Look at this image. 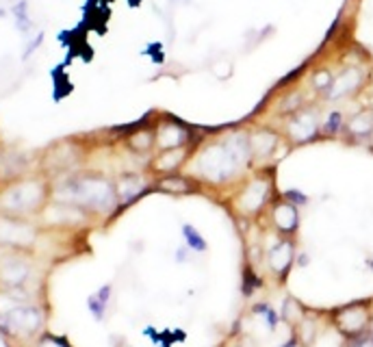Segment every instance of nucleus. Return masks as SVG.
<instances>
[{
  "mask_svg": "<svg viewBox=\"0 0 373 347\" xmlns=\"http://www.w3.org/2000/svg\"><path fill=\"white\" fill-rule=\"evenodd\" d=\"M42 42H44V33H37V35H35V40H33V42L27 46V50H24V53H22V59L27 61V59L35 53V50L42 46Z\"/></svg>",
  "mask_w": 373,
  "mask_h": 347,
  "instance_id": "obj_23",
  "label": "nucleus"
},
{
  "mask_svg": "<svg viewBox=\"0 0 373 347\" xmlns=\"http://www.w3.org/2000/svg\"><path fill=\"white\" fill-rule=\"evenodd\" d=\"M302 107H304L302 96H300V94H291V96H287L285 100H282L280 111H282V113H287V115H291V113H295V111H300Z\"/></svg>",
  "mask_w": 373,
  "mask_h": 347,
  "instance_id": "obj_21",
  "label": "nucleus"
},
{
  "mask_svg": "<svg viewBox=\"0 0 373 347\" xmlns=\"http://www.w3.org/2000/svg\"><path fill=\"white\" fill-rule=\"evenodd\" d=\"M332 81H334L332 72H330V70H326V68H321V70H317V72L313 74L311 85H313V89H315L317 94L326 96V94H328V89L332 87Z\"/></svg>",
  "mask_w": 373,
  "mask_h": 347,
  "instance_id": "obj_19",
  "label": "nucleus"
},
{
  "mask_svg": "<svg viewBox=\"0 0 373 347\" xmlns=\"http://www.w3.org/2000/svg\"><path fill=\"white\" fill-rule=\"evenodd\" d=\"M345 131L347 135L365 139L373 135V111H360L356 115H352L350 120L345 122Z\"/></svg>",
  "mask_w": 373,
  "mask_h": 347,
  "instance_id": "obj_15",
  "label": "nucleus"
},
{
  "mask_svg": "<svg viewBox=\"0 0 373 347\" xmlns=\"http://www.w3.org/2000/svg\"><path fill=\"white\" fill-rule=\"evenodd\" d=\"M157 150H172L180 146H191V137L194 133H189V126L180 124L174 118H165L161 126H157Z\"/></svg>",
  "mask_w": 373,
  "mask_h": 347,
  "instance_id": "obj_6",
  "label": "nucleus"
},
{
  "mask_svg": "<svg viewBox=\"0 0 373 347\" xmlns=\"http://www.w3.org/2000/svg\"><path fill=\"white\" fill-rule=\"evenodd\" d=\"M144 189H146V181L139 174H124L118 181V185H115V194H118V198H122L124 204H128L137 196L144 194Z\"/></svg>",
  "mask_w": 373,
  "mask_h": 347,
  "instance_id": "obj_13",
  "label": "nucleus"
},
{
  "mask_svg": "<svg viewBox=\"0 0 373 347\" xmlns=\"http://www.w3.org/2000/svg\"><path fill=\"white\" fill-rule=\"evenodd\" d=\"M269 194H272V183L263 181V178H254V181L246 183V185H243V189L239 191L237 207H239L241 213L256 215L267 204Z\"/></svg>",
  "mask_w": 373,
  "mask_h": 347,
  "instance_id": "obj_5",
  "label": "nucleus"
},
{
  "mask_svg": "<svg viewBox=\"0 0 373 347\" xmlns=\"http://www.w3.org/2000/svg\"><path fill=\"white\" fill-rule=\"evenodd\" d=\"M321 135V126H319V113L311 109H300L291 113L287 118V137L293 144H311Z\"/></svg>",
  "mask_w": 373,
  "mask_h": 347,
  "instance_id": "obj_4",
  "label": "nucleus"
},
{
  "mask_svg": "<svg viewBox=\"0 0 373 347\" xmlns=\"http://www.w3.org/2000/svg\"><path fill=\"white\" fill-rule=\"evenodd\" d=\"M172 3H189V0H172Z\"/></svg>",
  "mask_w": 373,
  "mask_h": 347,
  "instance_id": "obj_24",
  "label": "nucleus"
},
{
  "mask_svg": "<svg viewBox=\"0 0 373 347\" xmlns=\"http://www.w3.org/2000/svg\"><path fill=\"white\" fill-rule=\"evenodd\" d=\"M293 243L289 239H282L278 246H274V250L269 252V263L276 269L278 274L285 276L289 272V267L293 265Z\"/></svg>",
  "mask_w": 373,
  "mask_h": 347,
  "instance_id": "obj_14",
  "label": "nucleus"
},
{
  "mask_svg": "<svg viewBox=\"0 0 373 347\" xmlns=\"http://www.w3.org/2000/svg\"><path fill=\"white\" fill-rule=\"evenodd\" d=\"M11 14H14L16 18V27L20 33H29L31 27H33V22L29 18V3L27 0H18V3L14 5V9H11Z\"/></svg>",
  "mask_w": 373,
  "mask_h": 347,
  "instance_id": "obj_18",
  "label": "nucleus"
},
{
  "mask_svg": "<svg viewBox=\"0 0 373 347\" xmlns=\"http://www.w3.org/2000/svg\"><path fill=\"white\" fill-rule=\"evenodd\" d=\"M278 133L269 131V128H259V131H250V150L254 159L272 157L274 150L278 148Z\"/></svg>",
  "mask_w": 373,
  "mask_h": 347,
  "instance_id": "obj_10",
  "label": "nucleus"
},
{
  "mask_svg": "<svg viewBox=\"0 0 373 347\" xmlns=\"http://www.w3.org/2000/svg\"><path fill=\"white\" fill-rule=\"evenodd\" d=\"M252 159L250 133L233 131L200 148L196 154V174L200 176V181L222 185L237 178L243 167L252 163Z\"/></svg>",
  "mask_w": 373,
  "mask_h": 347,
  "instance_id": "obj_1",
  "label": "nucleus"
},
{
  "mask_svg": "<svg viewBox=\"0 0 373 347\" xmlns=\"http://www.w3.org/2000/svg\"><path fill=\"white\" fill-rule=\"evenodd\" d=\"M272 222L280 230L282 235H293L300 226V213L298 207L291 204L289 200H278L272 207Z\"/></svg>",
  "mask_w": 373,
  "mask_h": 347,
  "instance_id": "obj_8",
  "label": "nucleus"
},
{
  "mask_svg": "<svg viewBox=\"0 0 373 347\" xmlns=\"http://www.w3.org/2000/svg\"><path fill=\"white\" fill-rule=\"evenodd\" d=\"M157 187L165 194H194L198 191V185L194 178L183 176V174H165L161 176V181L157 183Z\"/></svg>",
  "mask_w": 373,
  "mask_h": 347,
  "instance_id": "obj_12",
  "label": "nucleus"
},
{
  "mask_svg": "<svg viewBox=\"0 0 373 347\" xmlns=\"http://www.w3.org/2000/svg\"><path fill=\"white\" fill-rule=\"evenodd\" d=\"M365 83V72L352 66L345 68L339 76H334L332 87L328 89V94L324 96V100L328 102H337V100H345L347 96H354L360 87Z\"/></svg>",
  "mask_w": 373,
  "mask_h": 347,
  "instance_id": "obj_7",
  "label": "nucleus"
},
{
  "mask_svg": "<svg viewBox=\"0 0 373 347\" xmlns=\"http://www.w3.org/2000/svg\"><path fill=\"white\" fill-rule=\"evenodd\" d=\"M40 198H42V187L37 183H24L16 189H11L7 196L11 207H16V209H29Z\"/></svg>",
  "mask_w": 373,
  "mask_h": 347,
  "instance_id": "obj_11",
  "label": "nucleus"
},
{
  "mask_svg": "<svg viewBox=\"0 0 373 347\" xmlns=\"http://www.w3.org/2000/svg\"><path fill=\"white\" fill-rule=\"evenodd\" d=\"M128 146L135 152H150L154 146H157V135L150 128H144V131H137L128 139Z\"/></svg>",
  "mask_w": 373,
  "mask_h": 347,
  "instance_id": "obj_16",
  "label": "nucleus"
},
{
  "mask_svg": "<svg viewBox=\"0 0 373 347\" xmlns=\"http://www.w3.org/2000/svg\"><path fill=\"white\" fill-rule=\"evenodd\" d=\"M282 198L289 200L291 204H295V207H304V204L308 202V196L302 194L300 189H289V191H285V196H282Z\"/></svg>",
  "mask_w": 373,
  "mask_h": 347,
  "instance_id": "obj_22",
  "label": "nucleus"
},
{
  "mask_svg": "<svg viewBox=\"0 0 373 347\" xmlns=\"http://www.w3.org/2000/svg\"><path fill=\"white\" fill-rule=\"evenodd\" d=\"M332 324L345 339L356 341L360 337H367L373 326V308L371 300L345 304L332 313Z\"/></svg>",
  "mask_w": 373,
  "mask_h": 347,
  "instance_id": "obj_2",
  "label": "nucleus"
},
{
  "mask_svg": "<svg viewBox=\"0 0 373 347\" xmlns=\"http://www.w3.org/2000/svg\"><path fill=\"white\" fill-rule=\"evenodd\" d=\"M345 128V118H343V111H330L326 115V122L321 124V135L326 137H337L341 131Z\"/></svg>",
  "mask_w": 373,
  "mask_h": 347,
  "instance_id": "obj_17",
  "label": "nucleus"
},
{
  "mask_svg": "<svg viewBox=\"0 0 373 347\" xmlns=\"http://www.w3.org/2000/svg\"><path fill=\"white\" fill-rule=\"evenodd\" d=\"M183 235H185V241H187V246L191 250H196V252H204V250H207V241H204V237L191 224H185L183 226Z\"/></svg>",
  "mask_w": 373,
  "mask_h": 347,
  "instance_id": "obj_20",
  "label": "nucleus"
},
{
  "mask_svg": "<svg viewBox=\"0 0 373 347\" xmlns=\"http://www.w3.org/2000/svg\"><path fill=\"white\" fill-rule=\"evenodd\" d=\"M74 200H79L81 204H89V207H98L105 209L111 207L115 200V191L113 187L105 181V178H81L68 187Z\"/></svg>",
  "mask_w": 373,
  "mask_h": 347,
  "instance_id": "obj_3",
  "label": "nucleus"
},
{
  "mask_svg": "<svg viewBox=\"0 0 373 347\" xmlns=\"http://www.w3.org/2000/svg\"><path fill=\"white\" fill-rule=\"evenodd\" d=\"M191 154H194L191 146H180V148H172V150H159L152 167L157 172H161L163 176L165 174H174V172H178L180 167H183L189 161Z\"/></svg>",
  "mask_w": 373,
  "mask_h": 347,
  "instance_id": "obj_9",
  "label": "nucleus"
}]
</instances>
